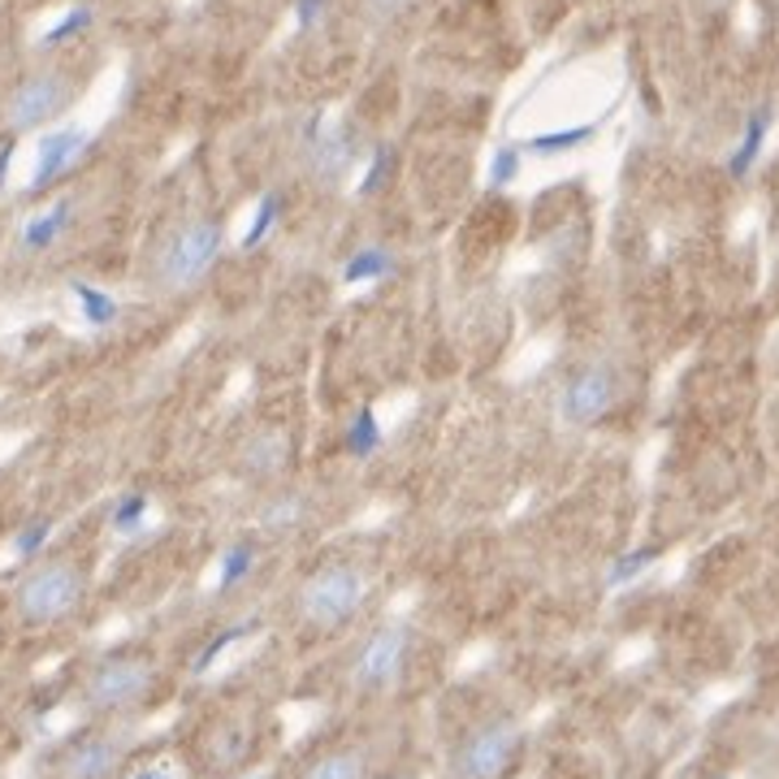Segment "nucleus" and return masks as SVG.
Instances as JSON below:
<instances>
[{
	"label": "nucleus",
	"mask_w": 779,
	"mask_h": 779,
	"mask_svg": "<svg viewBox=\"0 0 779 779\" xmlns=\"http://www.w3.org/2000/svg\"><path fill=\"white\" fill-rule=\"evenodd\" d=\"M403 4H407V0H373V13H378V17H394Z\"/></svg>",
	"instance_id": "nucleus-32"
},
{
	"label": "nucleus",
	"mask_w": 779,
	"mask_h": 779,
	"mask_svg": "<svg viewBox=\"0 0 779 779\" xmlns=\"http://www.w3.org/2000/svg\"><path fill=\"white\" fill-rule=\"evenodd\" d=\"M48 537H52V524H48V520H35V524H26V528L13 537V554H17V559H30V554L43 550Z\"/></svg>",
	"instance_id": "nucleus-27"
},
{
	"label": "nucleus",
	"mask_w": 779,
	"mask_h": 779,
	"mask_svg": "<svg viewBox=\"0 0 779 779\" xmlns=\"http://www.w3.org/2000/svg\"><path fill=\"white\" fill-rule=\"evenodd\" d=\"M117 758H122V750L113 745V741H82L78 750H69V758H65V779H104L113 767H117Z\"/></svg>",
	"instance_id": "nucleus-11"
},
{
	"label": "nucleus",
	"mask_w": 779,
	"mask_h": 779,
	"mask_svg": "<svg viewBox=\"0 0 779 779\" xmlns=\"http://www.w3.org/2000/svg\"><path fill=\"white\" fill-rule=\"evenodd\" d=\"M308 143H312V169L321 178H339L352 165V143H347L343 130H325V122H312Z\"/></svg>",
	"instance_id": "nucleus-10"
},
{
	"label": "nucleus",
	"mask_w": 779,
	"mask_h": 779,
	"mask_svg": "<svg viewBox=\"0 0 779 779\" xmlns=\"http://www.w3.org/2000/svg\"><path fill=\"white\" fill-rule=\"evenodd\" d=\"M365 776V763L360 754H325L321 763H312L304 779H360Z\"/></svg>",
	"instance_id": "nucleus-24"
},
{
	"label": "nucleus",
	"mask_w": 779,
	"mask_h": 779,
	"mask_svg": "<svg viewBox=\"0 0 779 779\" xmlns=\"http://www.w3.org/2000/svg\"><path fill=\"white\" fill-rule=\"evenodd\" d=\"M321 13H325V0H299V13H295V17H299V26H312Z\"/></svg>",
	"instance_id": "nucleus-30"
},
{
	"label": "nucleus",
	"mask_w": 779,
	"mask_h": 779,
	"mask_svg": "<svg viewBox=\"0 0 779 779\" xmlns=\"http://www.w3.org/2000/svg\"><path fill=\"white\" fill-rule=\"evenodd\" d=\"M9 165H13V139H4V143H0V187H4V174H9Z\"/></svg>",
	"instance_id": "nucleus-31"
},
{
	"label": "nucleus",
	"mask_w": 779,
	"mask_h": 779,
	"mask_svg": "<svg viewBox=\"0 0 779 779\" xmlns=\"http://www.w3.org/2000/svg\"><path fill=\"white\" fill-rule=\"evenodd\" d=\"M148 689H152V667L148 663H139V659H108L87 680V702L95 711H122V706L139 702Z\"/></svg>",
	"instance_id": "nucleus-5"
},
{
	"label": "nucleus",
	"mask_w": 779,
	"mask_h": 779,
	"mask_svg": "<svg viewBox=\"0 0 779 779\" xmlns=\"http://www.w3.org/2000/svg\"><path fill=\"white\" fill-rule=\"evenodd\" d=\"M221 243H226V234H221L217 221H191V226H182V230L165 243V252H161V282H165L169 291H182V286L200 282V278L213 269V260L221 256Z\"/></svg>",
	"instance_id": "nucleus-2"
},
{
	"label": "nucleus",
	"mask_w": 779,
	"mask_h": 779,
	"mask_svg": "<svg viewBox=\"0 0 779 779\" xmlns=\"http://www.w3.org/2000/svg\"><path fill=\"white\" fill-rule=\"evenodd\" d=\"M148 494H126L117 507H113V528L122 533V537H135V533H143V524H148Z\"/></svg>",
	"instance_id": "nucleus-22"
},
{
	"label": "nucleus",
	"mask_w": 779,
	"mask_h": 779,
	"mask_svg": "<svg viewBox=\"0 0 779 779\" xmlns=\"http://www.w3.org/2000/svg\"><path fill=\"white\" fill-rule=\"evenodd\" d=\"M286 455H291V442H286V433H278V429H265V433H256V437L247 442V450H243V463H247V472H252V476H273V472H282Z\"/></svg>",
	"instance_id": "nucleus-12"
},
{
	"label": "nucleus",
	"mask_w": 779,
	"mask_h": 779,
	"mask_svg": "<svg viewBox=\"0 0 779 779\" xmlns=\"http://www.w3.org/2000/svg\"><path fill=\"white\" fill-rule=\"evenodd\" d=\"M87 148V130L78 126H65V130H52L39 139V152H35V174H30V191H43L52 187Z\"/></svg>",
	"instance_id": "nucleus-9"
},
{
	"label": "nucleus",
	"mask_w": 779,
	"mask_h": 779,
	"mask_svg": "<svg viewBox=\"0 0 779 779\" xmlns=\"http://www.w3.org/2000/svg\"><path fill=\"white\" fill-rule=\"evenodd\" d=\"M87 26H91V9H69L52 30H43V48H52V43H61V39H69V35H78Z\"/></svg>",
	"instance_id": "nucleus-28"
},
{
	"label": "nucleus",
	"mask_w": 779,
	"mask_h": 779,
	"mask_svg": "<svg viewBox=\"0 0 779 779\" xmlns=\"http://www.w3.org/2000/svg\"><path fill=\"white\" fill-rule=\"evenodd\" d=\"M390 165H394L390 148H378V152H373V165H369V174H365V182H360V195H373V191H382V187H386Z\"/></svg>",
	"instance_id": "nucleus-29"
},
{
	"label": "nucleus",
	"mask_w": 779,
	"mask_h": 779,
	"mask_svg": "<svg viewBox=\"0 0 779 779\" xmlns=\"http://www.w3.org/2000/svg\"><path fill=\"white\" fill-rule=\"evenodd\" d=\"M304 511H308L304 494H278L273 502H265V511H260V528H265V533H273V537H282V533L299 528Z\"/></svg>",
	"instance_id": "nucleus-16"
},
{
	"label": "nucleus",
	"mask_w": 779,
	"mask_h": 779,
	"mask_svg": "<svg viewBox=\"0 0 779 779\" xmlns=\"http://www.w3.org/2000/svg\"><path fill=\"white\" fill-rule=\"evenodd\" d=\"M654 559H659V550H654V546L628 550V554H620V559H615V567L606 572V580H611V585H628V580H637V576H641V572H646Z\"/></svg>",
	"instance_id": "nucleus-25"
},
{
	"label": "nucleus",
	"mask_w": 779,
	"mask_h": 779,
	"mask_svg": "<svg viewBox=\"0 0 779 779\" xmlns=\"http://www.w3.org/2000/svg\"><path fill=\"white\" fill-rule=\"evenodd\" d=\"M365 593H369V580H365L360 567H352V563H330V567H321V572L304 585L299 611H304V620L317 624V628H339V624H347V620L365 606Z\"/></svg>",
	"instance_id": "nucleus-1"
},
{
	"label": "nucleus",
	"mask_w": 779,
	"mask_h": 779,
	"mask_svg": "<svg viewBox=\"0 0 779 779\" xmlns=\"http://www.w3.org/2000/svg\"><path fill=\"white\" fill-rule=\"evenodd\" d=\"M247 633H256V620H243V624H234V628H226L221 637H213V641H208V646L200 650V659H195V667H191V672H195V676H204V672H213V663H217V659H221V654H226V650H230L234 641H243Z\"/></svg>",
	"instance_id": "nucleus-23"
},
{
	"label": "nucleus",
	"mask_w": 779,
	"mask_h": 779,
	"mask_svg": "<svg viewBox=\"0 0 779 779\" xmlns=\"http://www.w3.org/2000/svg\"><path fill=\"white\" fill-rule=\"evenodd\" d=\"M78 598H82V576H78V567H69V563H48V567H39L35 576L22 580V589H17V611H22L26 624H52V620L69 615V611L78 606Z\"/></svg>",
	"instance_id": "nucleus-3"
},
{
	"label": "nucleus",
	"mask_w": 779,
	"mask_h": 779,
	"mask_svg": "<svg viewBox=\"0 0 779 779\" xmlns=\"http://www.w3.org/2000/svg\"><path fill=\"white\" fill-rule=\"evenodd\" d=\"M65 100H69L65 74H35V78H26V82L13 91V100H9V130H35V126H43L48 117H56V113L65 108Z\"/></svg>",
	"instance_id": "nucleus-7"
},
{
	"label": "nucleus",
	"mask_w": 779,
	"mask_h": 779,
	"mask_svg": "<svg viewBox=\"0 0 779 779\" xmlns=\"http://www.w3.org/2000/svg\"><path fill=\"white\" fill-rule=\"evenodd\" d=\"M256 567V546L252 541H234L226 554H221V572H217V589H234L239 580H247Z\"/></svg>",
	"instance_id": "nucleus-19"
},
{
	"label": "nucleus",
	"mask_w": 779,
	"mask_h": 779,
	"mask_svg": "<svg viewBox=\"0 0 779 779\" xmlns=\"http://www.w3.org/2000/svg\"><path fill=\"white\" fill-rule=\"evenodd\" d=\"M69 295H74V304H78V312H82L87 325L104 330V325L117 321V299L104 295L100 286H91V282H69Z\"/></svg>",
	"instance_id": "nucleus-15"
},
{
	"label": "nucleus",
	"mask_w": 779,
	"mask_h": 779,
	"mask_svg": "<svg viewBox=\"0 0 779 779\" xmlns=\"http://www.w3.org/2000/svg\"><path fill=\"white\" fill-rule=\"evenodd\" d=\"M767 130H771V108H758V113L745 122V139H741V148H737L732 161H728L732 178H745V174L754 169V161H758V152H763V143H767Z\"/></svg>",
	"instance_id": "nucleus-14"
},
{
	"label": "nucleus",
	"mask_w": 779,
	"mask_h": 779,
	"mask_svg": "<svg viewBox=\"0 0 779 779\" xmlns=\"http://www.w3.org/2000/svg\"><path fill=\"white\" fill-rule=\"evenodd\" d=\"M135 779H169V776H165V771H139Z\"/></svg>",
	"instance_id": "nucleus-33"
},
{
	"label": "nucleus",
	"mask_w": 779,
	"mask_h": 779,
	"mask_svg": "<svg viewBox=\"0 0 779 779\" xmlns=\"http://www.w3.org/2000/svg\"><path fill=\"white\" fill-rule=\"evenodd\" d=\"M615 403V373L611 365H585L567 386H563V398H559V411L567 424H593L611 411Z\"/></svg>",
	"instance_id": "nucleus-6"
},
{
	"label": "nucleus",
	"mask_w": 779,
	"mask_h": 779,
	"mask_svg": "<svg viewBox=\"0 0 779 779\" xmlns=\"http://www.w3.org/2000/svg\"><path fill=\"white\" fill-rule=\"evenodd\" d=\"M69 213H74V204H69V200H61V204H52L48 213L30 217V221H26V230H22V247H26V252H43V247H52V243L65 234Z\"/></svg>",
	"instance_id": "nucleus-13"
},
{
	"label": "nucleus",
	"mask_w": 779,
	"mask_h": 779,
	"mask_svg": "<svg viewBox=\"0 0 779 779\" xmlns=\"http://www.w3.org/2000/svg\"><path fill=\"white\" fill-rule=\"evenodd\" d=\"M520 754V728L498 719V724H485L476 728L463 745H459V758H455V776L459 779H502L511 771Z\"/></svg>",
	"instance_id": "nucleus-4"
},
{
	"label": "nucleus",
	"mask_w": 779,
	"mask_h": 779,
	"mask_svg": "<svg viewBox=\"0 0 779 779\" xmlns=\"http://www.w3.org/2000/svg\"><path fill=\"white\" fill-rule=\"evenodd\" d=\"M278 213H282V195H273V191H269V195L260 200V208H256V217H252V226H247V234H243V243H239V247H243V252H256V247L273 234Z\"/></svg>",
	"instance_id": "nucleus-21"
},
{
	"label": "nucleus",
	"mask_w": 779,
	"mask_h": 779,
	"mask_svg": "<svg viewBox=\"0 0 779 779\" xmlns=\"http://www.w3.org/2000/svg\"><path fill=\"white\" fill-rule=\"evenodd\" d=\"M256 779H260V776H256Z\"/></svg>",
	"instance_id": "nucleus-35"
},
{
	"label": "nucleus",
	"mask_w": 779,
	"mask_h": 779,
	"mask_svg": "<svg viewBox=\"0 0 779 779\" xmlns=\"http://www.w3.org/2000/svg\"><path fill=\"white\" fill-rule=\"evenodd\" d=\"M598 126L593 122H585V126H572V130H550V135H533L528 139V152L533 156H554V152H572V148H580L589 135H593Z\"/></svg>",
	"instance_id": "nucleus-20"
},
{
	"label": "nucleus",
	"mask_w": 779,
	"mask_h": 779,
	"mask_svg": "<svg viewBox=\"0 0 779 779\" xmlns=\"http://www.w3.org/2000/svg\"><path fill=\"white\" fill-rule=\"evenodd\" d=\"M719 779H728V776H719Z\"/></svg>",
	"instance_id": "nucleus-34"
},
{
	"label": "nucleus",
	"mask_w": 779,
	"mask_h": 779,
	"mask_svg": "<svg viewBox=\"0 0 779 779\" xmlns=\"http://www.w3.org/2000/svg\"><path fill=\"white\" fill-rule=\"evenodd\" d=\"M390 269H394V260H390L386 247H365V252H356V256L343 265V282H347V286H365V282L386 278Z\"/></svg>",
	"instance_id": "nucleus-17"
},
{
	"label": "nucleus",
	"mask_w": 779,
	"mask_h": 779,
	"mask_svg": "<svg viewBox=\"0 0 779 779\" xmlns=\"http://www.w3.org/2000/svg\"><path fill=\"white\" fill-rule=\"evenodd\" d=\"M407 641H411V633L403 628V624H386V628H378L365 646H360V654H356V685L360 689H386L390 680L398 676V667H403V659H407Z\"/></svg>",
	"instance_id": "nucleus-8"
},
{
	"label": "nucleus",
	"mask_w": 779,
	"mask_h": 779,
	"mask_svg": "<svg viewBox=\"0 0 779 779\" xmlns=\"http://www.w3.org/2000/svg\"><path fill=\"white\" fill-rule=\"evenodd\" d=\"M515 174H520V148L507 143V148H498L494 161H489V187H511Z\"/></svg>",
	"instance_id": "nucleus-26"
},
{
	"label": "nucleus",
	"mask_w": 779,
	"mask_h": 779,
	"mask_svg": "<svg viewBox=\"0 0 779 779\" xmlns=\"http://www.w3.org/2000/svg\"><path fill=\"white\" fill-rule=\"evenodd\" d=\"M378 446H382L378 411H373V407H360V411L352 416V429H347V450H352L356 459H369Z\"/></svg>",
	"instance_id": "nucleus-18"
}]
</instances>
